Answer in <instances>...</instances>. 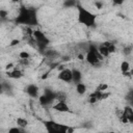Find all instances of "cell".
Returning a JSON list of instances; mask_svg holds the SVG:
<instances>
[{"mask_svg": "<svg viewBox=\"0 0 133 133\" xmlns=\"http://www.w3.org/2000/svg\"><path fill=\"white\" fill-rule=\"evenodd\" d=\"M15 22L18 25L23 26H37L38 25V18L37 11L34 7H27L22 5L19 8V14L15 19Z\"/></svg>", "mask_w": 133, "mask_h": 133, "instance_id": "6da1fadb", "label": "cell"}, {"mask_svg": "<svg viewBox=\"0 0 133 133\" xmlns=\"http://www.w3.org/2000/svg\"><path fill=\"white\" fill-rule=\"evenodd\" d=\"M78 11V23L84 25L85 27H95L97 24V15L91 12L90 10L86 9L85 7L81 6L79 3L76 6Z\"/></svg>", "mask_w": 133, "mask_h": 133, "instance_id": "7a4b0ae2", "label": "cell"}, {"mask_svg": "<svg viewBox=\"0 0 133 133\" xmlns=\"http://www.w3.org/2000/svg\"><path fill=\"white\" fill-rule=\"evenodd\" d=\"M86 62L88 64H90L91 66H96L98 68L99 65H101L102 61L104 60V57L99 53L98 51V48L92 45V44H89L88 45V48H87V51L85 53V58Z\"/></svg>", "mask_w": 133, "mask_h": 133, "instance_id": "3957f363", "label": "cell"}, {"mask_svg": "<svg viewBox=\"0 0 133 133\" xmlns=\"http://www.w3.org/2000/svg\"><path fill=\"white\" fill-rule=\"evenodd\" d=\"M43 123L46 127V130L50 133H66L73 131V129L70 128L69 126L56 123L54 121H44Z\"/></svg>", "mask_w": 133, "mask_h": 133, "instance_id": "277c9868", "label": "cell"}, {"mask_svg": "<svg viewBox=\"0 0 133 133\" xmlns=\"http://www.w3.org/2000/svg\"><path fill=\"white\" fill-rule=\"evenodd\" d=\"M32 36H33V38H34V41L36 43V48H38L41 51H44L50 45V39L39 29H33Z\"/></svg>", "mask_w": 133, "mask_h": 133, "instance_id": "5b68a950", "label": "cell"}, {"mask_svg": "<svg viewBox=\"0 0 133 133\" xmlns=\"http://www.w3.org/2000/svg\"><path fill=\"white\" fill-rule=\"evenodd\" d=\"M55 101V91L51 90V89H48L46 88L43 92V95L38 96V102L42 106L46 107V106H49L51 105L53 102Z\"/></svg>", "mask_w": 133, "mask_h": 133, "instance_id": "8992f818", "label": "cell"}, {"mask_svg": "<svg viewBox=\"0 0 133 133\" xmlns=\"http://www.w3.org/2000/svg\"><path fill=\"white\" fill-rule=\"evenodd\" d=\"M57 79L65 83L72 82V70L69 68H63L61 71H59L57 75Z\"/></svg>", "mask_w": 133, "mask_h": 133, "instance_id": "52a82bcc", "label": "cell"}, {"mask_svg": "<svg viewBox=\"0 0 133 133\" xmlns=\"http://www.w3.org/2000/svg\"><path fill=\"white\" fill-rule=\"evenodd\" d=\"M53 109L58 111V112H61V113H65V112L71 113L72 112L66 101H56V103L53 105Z\"/></svg>", "mask_w": 133, "mask_h": 133, "instance_id": "ba28073f", "label": "cell"}, {"mask_svg": "<svg viewBox=\"0 0 133 133\" xmlns=\"http://www.w3.org/2000/svg\"><path fill=\"white\" fill-rule=\"evenodd\" d=\"M25 92L30 97V98H33V99H36L38 98L39 96V88L36 84H33V83H30L28 85H26L25 87Z\"/></svg>", "mask_w": 133, "mask_h": 133, "instance_id": "9c48e42d", "label": "cell"}, {"mask_svg": "<svg viewBox=\"0 0 133 133\" xmlns=\"http://www.w3.org/2000/svg\"><path fill=\"white\" fill-rule=\"evenodd\" d=\"M6 75L10 79H20V78L23 77V72L20 69H18V68H14L12 70L7 71L6 72Z\"/></svg>", "mask_w": 133, "mask_h": 133, "instance_id": "30bf717a", "label": "cell"}, {"mask_svg": "<svg viewBox=\"0 0 133 133\" xmlns=\"http://www.w3.org/2000/svg\"><path fill=\"white\" fill-rule=\"evenodd\" d=\"M122 114L127 117L129 124H133V109L130 105L125 106V108L122 110Z\"/></svg>", "mask_w": 133, "mask_h": 133, "instance_id": "8fae6325", "label": "cell"}, {"mask_svg": "<svg viewBox=\"0 0 133 133\" xmlns=\"http://www.w3.org/2000/svg\"><path fill=\"white\" fill-rule=\"evenodd\" d=\"M81 80H82V73L77 69H73L72 70V82L76 84L78 82H81Z\"/></svg>", "mask_w": 133, "mask_h": 133, "instance_id": "7c38bea8", "label": "cell"}, {"mask_svg": "<svg viewBox=\"0 0 133 133\" xmlns=\"http://www.w3.org/2000/svg\"><path fill=\"white\" fill-rule=\"evenodd\" d=\"M43 53L46 56V58H48V59H55L58 56V53L55 50H52V49H45L43 51Z\"/></svg>", "mask_w": 133, "mask_h": 133, "instance_id": "4fadbf2b", "label": "cell"}, {"mask_svg": "<svg viewBox=\"0 0 133 133\" xmlns=\"http://www.w3.org/2000/svg\"><path fill=\"white\" fill-rule=\"evenodd\" d=\"M75 87H76V91H77V94L80 95V96H83V95L86 92V90H87L86 85H85L84 83H82V82H78V83H76V84H75Z\"/></svg>", "mask_w": 133, "mask_h": 133, "instance_id": "5bb4252c", "label": "cell"}, {"mask_svg": "<svg viewBox=\"0 0 133 133\" xmlns=\"http://www.w3.org/2000/svg\"><path fill=\"white\" fill-rule=\"evenodd\" d=\"M98 48V51H99V53L104 57V58H106V57H108L109 55H110V53L108 52V49H107V47L105 46V45H100L99 47H97Z\"/></svg>", "mask_w": 133, "mask_h": 133, "instance_id": "9a60e30c", "label": "cell"}, {"mask_svg": "<svg viewBox=\"0 0 133 133\" xmlns=\"http://www.w3.org/2000/svg\"><path fill=\"white\" fill-rule=\"evenodd\" d=\"M66 94L64 91H55V101H66Z\"/></svg>", "mask_w": 133, "mask_h": 133, "instance_id": "2e32d148", "label": "cell"}, {"mask_svg": "<svg viewBox=\"0 0 133 133\" xmlns=\"http://www.w3.org/2000/svg\"><path fill=\"white\" fill-rule=\"evenodd\" d=\"M16 123H17V126L21 128H26L28 126V121L25 117H17Z\"/></svg>", "mask_w": 133, "mask_h": 133, "instance_id": "e0dca14e", "label": "cell"}, {"mask_svg": "<svg viewBox=\"0 0 133 133\" xmlns=\"http://www.w3.org/2000/svg\"><path fill=\"white\" fill-rule=\"evenodd\" d=\"M103 45H105V46L107 47L108 52H109L110 54L114 53V52H115V50H116L115 45H114V43H113V42H104V43H103Z\"/></svg>", "mask_w": 133, "mask_h": 133, "instance_id": "ac0fdd59", "label": "cell"}, {"mask_svg": "<svg viewBox=\"0 0 133 133\" xmlns=\"http://www.w3.org/2000/svg\"><path fill=\"white\" fill-rule=\"evenodd\" d=\"M77 4H78V1H76V0H64V2H63V6L66 8L76 7Z\"/></svg>", "mask_w": 133, "mask_h": 133, "instance_id": "d6986e66", "label": "cell"}, {"mask_svg": "<svg viewBox=\"0 0 133 133\" xmlns=\"http://www.w3.org/2000/svg\"><path fill=\"white\" fill-rule=\"evenodd\" d=\"M121 71H122V74L125 73V72L130 71V63L127 60L122 61V63H121Z\"/></svg>", "mask_w": 133, "mask_h": 133, "instance_id": "ffe728a7", "label": "cell"}, {"mask_svg": "<svg viewBox=\"0 0 133 133\" xmlns=\"http://www.w3.org/2000/svg\"><path fill=\"white\" fill-rule=\"evenodd\" d=\"M2 88H3V91H11V85L7 81L2 82Z\"/></svg>", "mask_w": 133, "mask_h": 133, "instance_id": "44dd1931", "label": "cell"}, {"mask_svg": "<svg viewBox=\"0 0 133 133\" xmlns=\"http://www.w3.org/2000/svg\"><path fill=\"white\" fill-rule=\"evenodd\" d=\"M108 87H109V86H108L107 83H100L96 89H97V90H100V91H105V90L108 89Z\"/></svg>", "mask_w": 133, "mask_h": 133, "instance_id": "7402d4cb", "label": "cell"}, {"mask_svg": "<svg viewBox=\"0 0 133 133\" xmlns=\"http://www.w3.org/2000/svg\"><path fill=\"white\" fill-rule=\"evenodd\" d=\"M88 102L90 103V104H95V103H97L98 102V99H97V97H96V95L94 94V92H91L89 96H88Z\"/></svg>", "mask_w": 133, "mask_h": 133, "instance_id": "603a6c76", "label": "cell"}, {"mask_svg": "<svg viewBox=\"0 0 133 133\" xmlns=\"http://www.w3.org/2000/svg\"><path fill=\"white\" fill-rule=\"evenodd\" d=\"M8 17V11L6 9H0V20H6Z\"/></svg>", "mask_w": 133, "mask_h": 133, "instance_id": "cb8c5ba5", "label": "cell"}, {"mask_svg": "<svg viewBox=\"0 0 133 133\" xmlns=\"http://www.w3.org/2000/svg\"><path fill=\"white\" fill-rule=\"evenodd\" d=\"M19 57L20 58H26V59H29L30 58V54L27 52V51H21L19 53Z\"/></svg>", "mask_w": 133, "mask_h": 133, "instance_id": "d4e9b609", "label": "cell"}, {"mask_svg": "<svg viewBox=\"0 0 133 133\" xmlns=\"http://www.w3.org/2000/svg\"><path fill=\"white\" fill-rule=\"evenodd\" d=\"M8 132H10V133H12V132H17V133H19V132H25V128H21V127H15V128L9 129V130H8Z\"/></svg>", "mask_w": 133, "mask_h": 133, "instance_id": "484cf974", "label": "cell"}, {"mask_svg": "<svg viewBox=\"0 0 133 133\" xmlns=\"http://www.w3.org/2000/svg\"><path fill=\"white\" fill-rule=\"evenodd\" d=\"M19 64H21L22 66H27L29 64V59H26V58H20L19 59Z\"/></svg>", "mask_w": 133, "mask_h": 133, "instance_id": "4316f807", "label": "cell"}, {"mask_svg": "<svg viewBox=\"0 0 133 133\" xmlns=\"http://www.w3.org/2000/svg\"><path fill=\"white\" fill-rule=\"evenodd\" d=\"M95 6H96V8H98V9H102L103 6H104V4H103V2H102L101 0H96V1H95Z\"/></svg>", "mask_w": 133, "mask_h": 133, "instance_id": "83f0119b", "label": "cell"}, {"mask_svg": "<svg viewBox=\"0 0 133 133\" xmlns=\"http://www.w3.org/2000/svg\"><path fill=\"white\" fill-rule=\"evenodd\" d=\"M131 52H132V47H131V46H127V47L124 48V54H125L126 56L130 55Z\"/></svg>", "mask_w": 133, "mask_h": 133, "instance_id": "f1b7e54d", "label": "cell"}, {"mask_svg": "<svg viewBox=\"0 0 133 133\" xmlns=\"http://www.w3.org/2000/svg\"><path fill=\"white\" fill-rule=\"evenodd\" d=\"M19 44H20V39L15 38V39H12V41L9 43V46H10V47H14V46H17V45H19Z\"/></svg>", "mask_w": 133, "mask_h": 133, "instance_id": "f546056e", "label": "cell"}, {"mask_svg": "<svg viewBox=\"0 0 133 133\" xmlns=\"http://www.w3.org/2000/svg\"><path fill=\"white\" fill-rule=\"evenodd\" d=\"M112 2H113V4H115V5H122V4L125 2V0H112Z\"/></svg>", "mask_w": 133, "mask_h": 133, "instance_id": "4dcf8cb0", "label": "cell"}, {"mask_svg": "<svg viewBox=\"0 0 133 133\" xmlns=\"http://www.w3.org/2000/svg\"><path fill=\"white\" fill-rule=\"evenodd\" d=\"M15 66H14V63H8V64H6V66H5V69H6V71H10V70H12Z\"/></svg>", "mask_w": 133, "mask_h": 133, "instance_id": "1f68e13d", "label": "cell"}, {"mask_svg": "<svg viewBox=\"0 0 133 133\" xmlns=\"http://www.w3.org/2000/svg\"><path fill=\"white\" fill-rule=\"evenodd\" d=\"M10 1H11L12 3H18V2H20L21 0H10Z\"/></svg>", "mask_w": 133, "mask_h": 133, "instance_id": "d6a6232c", "label": "cell"}, {"mask_svg": "<svg viewBox=\"0 0 133 133\" xmlns=\"http://www.w3.org/2000/svg\"><path fill=\"white\" fill-rule=\"evenodd\" d=\"M76 1H78V0H76Z\"/></svg>", "mask_w": 133, "mask_h": 133, "instance_id": "836d02e7", "label": "cell"}, {"mask_svg": "<svg viewBox=\"0 0 133 133\" xmlns=\"http://www.w3.org/2000/svg\"><path fill=\"white\" fill-rule=\"evenodd\" d=\"M0 94H1V92H0Z\"/></svg>", "mask_w": 133, "mask_h": 133, "instance_id": "e575fe53", "label": "cell"}]
</instances>
